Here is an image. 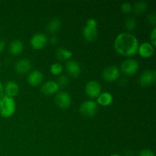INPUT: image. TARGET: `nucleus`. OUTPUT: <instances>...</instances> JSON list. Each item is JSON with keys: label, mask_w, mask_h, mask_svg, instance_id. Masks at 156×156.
Segmentation results:
<instances>
[{"label": "nucleus", "mask_w": 156, "mask_h": 156, "mask_svg": "<svg viewBox=\"0 0 156 156\" xmlns=\"http://www.w3.org/2000/svg\"><path fill=\"white\" fill-rule=\"evenodd\" d=\"M5 46V43L2 38H0V53H2L4 50Z\"/></svg>", "instance_id": "obj_30"}, {"label": "nucleus", "mask_w": 156, "mask_h": 156, "mask_svg": "<svg viewBox=\"0 0 156 156\" xmlns=\"http://www.w3.org/2000/svg\"><path fill=\"white\" fill-rule=\"evenodd\" d=\"M32 67V63L30 59H21L15 64V70L18 74L23 75L26 74L30 72Z\"/></svg>", "instance_id": "obj_12"}, {"label": "nucleus", "mask_w": 156, "mask_h": 156, "mask_svg": "<svg viewBox=\"0 0 156 156\" xmlns=\"http://www.w3.org/2000/svg\"><path fill=\"white\" fill-rule=\"evenodd\" d=\"M16 103L12 98L4 95L0 99V115L4 118L11 117L15 112Z\"/></svg>", "instance_id": "obj_3"}, {"label": "nucleus", "mask_w": 156, "mask_h": 156, "mask_svg": "<svg viewBox=\"0 0 156 156\" xmlns=\"http://www.w3.org/2000/svg\"><path fill=\"white\" fill-rule=\"evenodd\" d=\"M148 7V5L144 1L136 2L135 4L133 5V11L136 15H142L146 11Z\"/></svg>", "instance_id": "obj_21"}, {"label": "nucleus", "mask_w": 156, "mask_h": 156, "mask_svg": "<svg viewBox=\"0 0 156 156\" xmlns=\"http://www.w3.org/2000/svg\"><path fill=\"white\" fill-rule=\"evenodd\" d=\"M156 73L154 70L148 69L143 72L139 78V84L142 87H149L155 83Z\"/></svg>", "instance_id": "obj_10"}, {"label": "nucleus", "mask_w": 156, "mask_h": 156, "mask_svg": "<svg viewBox=\"0 0 156 156\" xmlns=\"http://www.w3.org/2000/svg\"><path fill=\"white\" fill-rule=\"evenodd\" d=\"M147 21L149 22V24H150L151 25L155 26L156 24V15L155 14H149L147 16Z\"/></svg>", "instance_id": "obj_27"}, {"label": "nucleus", "mask_w": 156, "mask_h": 156, "mask_svg": "<svg viewBox=\"0 0 156 156\" xmlns=\"http://www.w3.org/2000/svg\"><path fill=\"white\" fill-rule=\"evenodd\" d=\"M98 35V21L94 18H88L86 21L85 27L82 29V36L85 41L92 42L95 41Z\"/></svg>", "instance_id": "obj_2"}, {"label": "nucleus", "mask_w": 156, "mask_h": 156, "mask_svg": "<svg viewBox=\"0 0 156 156\" xmlns=\"http://www.w3.org/2000/svg\"><path fill=\"white\" fill-rule=\"evenodd\" d=\"M59 85L56 82L53 80H49L44 82L41 86V92L45 95H52V94H56L59 91Z\"/></svg>", "instance_id": "obj_15"}, {"label": "nucleus", "mask_w": 156, "mask_h": 156, "mask_svg": "<svg viewBox=\"0 0 156 156\" xmlns=\"http://www.w3.org/2000/svg\"><path fill=\"white\" fill-rule=\"evenodd\" d=\"M65 68L68 74L73 78H77L78 76H79L82 71L79 62L73 59H69L66 62Z\"/></svg>", "instance_id": "obj_11"}, {"label": "nucleus", "mask_w": 156, "mask_h": 156, "mask_svg": "<svg viewBox=\"0 0 156 156\" xmlns=\"http://www.w3.org/2000/svg\"><path fill=\"white\" fill-rule=\"evenodd\" d=\"M101 76L104 80L106 81V82H115L120 78V69L116 66H109L103 70Z\"/></svg>", "instance_id": "obj_8"}, {"label": "nucleus", "mask_w": 156, "mask_h": 156, "mask_svg": "<svg viewBox=\"0 0 156 156\" xmlns=\"http://www.w3.org/2000/svg\"><path fill=\"white\" fill-rule=\"evenodd\" d=\"M30 46L34 50H42L47 46L48 43V38L44 33H37L30 38Z\"/></svg>", "instance_id": "obj_9"}, {"label": "nucleus", "mask_w": 156, "mask_h": 156, "mask_svg": "<svg viewBox=\"0 0 156 156\" xmlns=\"http://www.w3.org/2000/svg\"><path fill=\"white\" fill-rule=\"evenodd\" d=\"M4 95L14 98L19 93V86L15 81H9L4 85Z\"/></svg>", "instance_id": "obj_14"}, {"label": "nucleus", "mask_w": 156, "mask_h": 156, "mask_svg": "<svg viewBox=\"0 0 156 156\" xmlns=\"http://www.w3.org/2000/svg\"><path fill=\"white\" fill-rule=\"evenodd\" d=\"M73 52L63 47H59L56 50V57L60 61H68L71 59Z\"/></svg>", "instance_id": "obj_20"}, {"label": "nucleus", "mask_w": 156, "mask_h": 156, "mask_svg": "<svg viewBox=\"0 0 156 156\" xmlns=\"http://www.w3.org/2000/svg\"><path fill=\"white\" fill-rule=\"evenodd\" d=\"M58 42H59V39H58V37L56 36L53 35V36L50 37V43L51 44H53V45H56V44H57Z\"/></svg>", "instance_id": "obj_29"}, {"label": "nucleus", "mask_w": 156, "mask_h": 156, "mask_svg": "<svg viewBox=\"0 0 156 156\" xmlns=\"http://www.w3.org/2000/svg\"><path fill=\"white\" fill-rule=\"evenodd\" d=\"M4 96V87H3L2 83L0 81V99Z\"/></svg>", "instance_id": "obj_31"}, {"label": "nucleus", "mask_w": 156, "mask_h": 156, "mask_svg": "<svg viewBox=\"0 0 156 156\" xmlns=\"http://www.w3.org/2000/svg\"><path fill=\"white\" fill-rule=\"evenodd\" d=\"M55 103L59 108L66 110L71 106L72 98L70 94L66 91H59L56 94Z\"/></svg>", "instance_id": "obj_6"}, {"label": "nucleus", "mask_w": 156, "mask_h": 156, "mask_svg": "<svg viewBox=\"0 0 156 156\" xmlns=\"http://www.w3.org/2000/svg\"><path fill=\"white\" fill-rule=\"evenodd\" d=\"M101 85L98 81L91 80L88 82L85 85V91L87 96L90 98H97L98 96L101 93Z\"/></svg>", "instance_id": "obj_7"}, {"label": "nucleus", "mask_w": 156, "mask_h": 156, "mask_svg": "<svg viewBox=\"0 0 156 156\" xmlns=\"http://www.w3.org/2000/svg\"><path fill=\"white\" fill-rule=\"evenodd\" d=\"M56 83L58 84L59 88H65V87L68 86L69 84V79L67 76L60 75L59 76V78H58V80L56 82Z\"/></svg>", "instance_id": "obj_24"}, {"label": "nucleus", "mask_w": 156, "mask_h": 156, "mask_svg": "<svg viewBox=\"0 0 156 156\" xmlns=\"http://www.w3.org/2000/svg\"><path fill=\"white\" fill-rule=\"evenodd\" d=\"M27 80L29 85L31 86H38L44 80V74L40 70H33L28 74Z\"/></svg>", "instance_id": "obj_16"}, {"label": "nucleus", "mask_w": 156, "mask_h": 156, "mask_svg": "<svg viewBox=\"0 0 156 156\" xmlns=\"http://www.w3.org/2000/svg\"><path fill=\"white\" fill-rule=\"evenodd\" d=\"M150 41L151 44L153 47L156 45V27H155L152 29V32L150 33Z\"/></svg>", "instance_id": "obj_28"}, {"label": "nucleus", "mask_w": 156, "mask_h": 156, "mask_svg": "<svg viewBox=\"0 0 156 156\" xmlns=\"http://www.w3.org/2000/svg\"><path fill=\"white\" fill-rule=\"evenodd\" d=\"M110 156H121V155H118V154H112V155H111Z\"/></svg>", "instance_id": "obj_32"}, {"label": "nucleus", "mask_w": 156, "mask_h": 156, "mask_svg": "<svg viewBox=\"0 0 156 156\" xmlns=\"http://www.w3.org/2000/svg\"><path fill=\"white\" fill-rule=\"evenodd\" d=\"M139 41L136 36L128 32H122L116 37L114 47L120 55L126 57L133 56L138 53Z\"/></svg>", "instance_id": "obj_1"}, {"label": "nucleus", "mask_w": 156, "mask_h": 156, "mask_svg": "<svg viewBox=\"0 0 156 156\" xmlns=\"http://www.w3.org/2000/svg\"><path fill=\"white\" fill-rule=\"evenodd\" d=\"M138 156H155V153L149 149H144L139 152Z\"/></svg>", "instance_id": "obj_26"}, {"label": "nucleus", "mask_w": 156, "mask_h": 156, "mask_svg": "<svg viewBox=\"0 0 156 156\" xmlns=\"http://www.w3.org/2000/svg\"><path fill=\"white\" fill-rule=\"evenodd\" d=\"M9 51L13 56H18L24 51V44L20 40H14L9 44Z\"/></svg>", "instance_id": "obj_19"}, {"label": "nucleus", "mask_w": 156, "mask_h": 156, "mask_svg": "<svg viewBox=\"0 0 156 156\" xmlns=\"http://www.w3.org/2000/svg\"><path fill=\"white\" fill-rule=\"evenodd\" d=\"M120 9L123 12V13L128 14L133 11V5L128 2H123L120 5Z\"/></svg>", "instance_id": "obj_25"}, {"label": "nucleus", "mask_w": 156, "mask_h": 156, "mask_svg": "<svg viewBox=\"0 0 156 156\" xmlns=\"http://www.w3.org/2000/svg\"><path fill=\"white\" fill-rule=\"evenodd\" d=\"M113 101H114V98L111 93L108 91H103L98 96L96 103L103 107H108L112 104Z\"/></svg>", "instance_id": "obj_18"}, {"label": "nucleus", "mask_w": 156, "mask_h": 156, "mask_svg": "<svg viewBox=\"0 0 156 156\" xmlns=\"http://www.w3.org/2000/svg\"><path fill=\"white\" fill-rule=\"evenodd\" d=\"M98 106L96 101L88 100L82 102L79 107V113L85 117H92L97 114Z\"/></svg>", "instance_id": "obj_4"}, {"label": "nucleus", "mask_w": 156, "mask_h": 156, "mask_svg": "<svg viewBox=\"0 0 156 156\" xmlns=\"http://www.w3.org/2000/svg\"><path fill=\"white\" fill-rule=\"evenodd\" d=\"M64 70L63 66L59 62H54L50 67V71L53 76H60Z\"/></svg>", "instance_id": "obj_23"}, {"label": "nucleus", "mask_w": 156, "mask_h": 156, "mask_svg": "<svg viewBox=\"0 0 156 156\" xmlns=\"http://www.w3.org/2000/svg\"><path fill=\"white\" fill-rule=\"evenodd\" d=\"M62 27V21L58 18H53L47 24V30L49 34L54 35L60 30Z\"/></svg>", "instance_id": "obj_17"}, {"label": "nucleus", "mask_w": 156, "mask_h": 156, "mask_svg": "<svg viewBox=\"0 0 156 156\" xmlns=\"http://www.w3.org/2000/svg\"><path fill=\"white\" fill-rule=\"evenodd\" d=\"M137 26V21L133 17H127L124 21V28L127 31L131 32L136 29ZM128 32V33H129Z\"/></svg>", "instance_id": "obj_22"}, {"label": "nucleus", "mask_w": 156, "mask_h": 156, "mask_svg": "<svg viewBox=\"0 0 156 156\" xmlns=\"http://www.w3.org/2000/svg\"><path fill=\"white\" fill-rule=\"evenodd\" d=\"M140 69V64L136 59L129 58L122 62L120 70L122 73L127 76H131L135 75Z\"/></svg>", "instance_id": "obj_5"}, {"label": "nucleus", "mask_w": 156, "mask_h": 156, "mask_svg": "<svg viewBox=\"0 0 156 156\" xmlns=\"http://www.w3.org/2000/svg\"><path fill=\"white\" fill-rule=\"evenodd\" d=\"M155 53V47L149 42H143L139 45L138 53L141 57L150 58Z\"/></svg>", "instance_id": "obj_13"}]
</instances>
